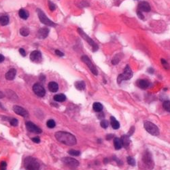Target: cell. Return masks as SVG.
Listing matches in <instances>:
<instances>
[{
    "mask_svg": "<svg viewBox=\"0 0 170 170\" xmlns=\"http://www.w3.org/2000/svg\"><path fill=\"white\" fill-rule=\"evenodd\" d=\"M55 138L63 144L68 146H74L76 144V138L74 135L66 131H58L55 133Z\"/></svg>",
    "mask_w": 170,
    "mask_h": 170,
    "instance_id": "1",
    "label": "cell"
},
{
    "mask_svg": "<svg viewBox=\"0 0 170 170\" xmlns=\"http://www.w3.org/2000/svg\"><path fill=\"white\" fill-rule=\"evenodd\" d=\"M24 167L27 170H39L40 163L34 158L28 157L24 160Z\"/></svg>",
    "mask_w": 170,
    "mask_h": 170,
    "instance_id": "2",
    "label": "cell"
},
{
    "mask_svg": "<svg viewBox=\"0 0 170 170\" xmlns=\"http://www.w3.org/2000/svg\"><path fill=\"white\" fill-rule=\"evenodd\" d=\"M133 77V72L132 70H131L129 65H127L125 67L124 72L123 74H121L118 76L117 78V83L120 84L123 82V80H130L131 78Z\"/></svg>",
    "mask_w": 170,
    "mask_h": 170,
    "instance_id": "3",
    "label": "cell"
},
{
    "mask_svg": "<svg viewBox=\"0 0 170 170\" xmlns=\"http://www.w3.org/2000/svg\"><path fill=\"white\" fill-rule=\"evenodd\" d=\"M78 33L81 35V37H82L84 40H86V41L87 42L88 44H89V45H90V46L92 47V48H93V52H96V51L98 50L99 46H98L97 44H96V43H95V42L88 36V35H86L84 31L82 30L80 28H78Z\"/></svg>",
    "mask_w": 170,
    "mask_h": 170,
    "instance_id": "4",
    "label": "cell"
},
{
    "mask_svg": "<svg viewBox=\"0 0 170 170\" xmlns=\"http://www.w3.org/2000/svg\"><path fill=\"white\" fill-rule=\"evenodd\" d=\"M144 128L147 132L150 134L155 136H157L159 135V129L156 125L151 123L150 121H146L144 123Z\"/></svg>",
    "mask_w": 170,
    "mask_h": 170,
    "instance_id": "5",
    "label": "cell"
},
{
    "mask_svg": "<svg viewBox=\"0 0 170 170\" xmlns=\"http://www.w3.org/2000/svg\"><path fill=\"white\" fill-rule=\"evenodd\" d=\"M142 161L146 166L148 168V170H152L154 167V162L153 161L152 155L148 150H146L143 154Z\"/></svg>",
    "mask_w": 170,
    "mask_h": 170,
    "instance_id": "6",
    "label": "cell"
},
{
    "mask_svg": "<svg viewBox=\"0 0 170 170\" xmlns=\"http://www.w3.org/2000/svg\"><path fill=\"white\" fill-rule=\"evenodd\" d=\"M37 13H38L39 19H40V21L43 24H44L45 25H47V26H50V27H55V26H56V24L55 23H53L52 20H50L46 16V15L44 13L42 10H40V9H37Z\"/></svg>",
    "mask_w": 170,
    "mask_h": 170,
    "instance_id": "7",
    "label": "cell"
},
{
    "mask_svg": "<svg viewBox=\"0 0 170 170\" xmlns=\"http://www.w3.org/2000/svg\"><path fill=\"white\" fill-rule=\"evenodd\" d=\"M81 60L83 61V62L85 63L86 65H87L88 68L90 69V70L91 71V72L93 73V74L95 76H97L98 72L97 68H95V66L93 64V63L91 62V61L90 60V59L86 55H84L81 57Z\"/></svg>",
    "mask_w": 170,
    "mask_h": 170,
    "instance_id": "8",
    "label": "cell"
},
{
    "mask_svg": "<svg viewBox=\"0 0 170 170\" xmlns=\"http://www.w3.org/2000/svg\"><path fill=\"white\" fill-rule=\"evenodd\" d=\"M61 161L64 164H65L68 167H70V168H76L79 165V162L73 158L64 157L63 158Z\"/></svg>",
    "mask_w": 170,
    "mask_h": 170,
    "instance_id": "9",
    "label": "cell"
},
{
    "mask_svg": "<svg viewBox=\"0 0 170 170\" xmlns=\"http://www.w3.org/2000/svg\"><path fill=\"white\" fill-rule=\"evenodd\" d=\"M25 125H26L27 129L29 132L33 133H37V134H39V133H41L42 132V129L40 127H38L37 125H35L34 123H33L31 121L26 122Z\"/></svg>",
    "mask_w": 170,
    "mask_h": 170,
    "instance_id": "10",
    "label": "cell"
},
{
    "mask_svg": "<svg viewBox=\"0 0 170 170\" xmlns=\"http://www.w3.org/2000/svg\"><path fill=\"white\" fill-rule=\"evenodd\" d=\"M33 90L35 93V95H38V97H44L46 94V90L39 83H36L33 86Z\"/></svg>",
    "mask_w": 170,
    "mask_h": 170,
    "instance_id": "11",
    "label": "cell"
},
{
    "mask_svg": "<svg viewBox=\"0 0 170 170\" xmlns=\"http://www.w3.org/2000/svg\"><path fill=\"white\" fill-rule=\"evenodd\" d=\"M13 110L16 114H18V115L23 116V117H27L29 116V113H28L27 111L25 110V108L18 106V105H14L13 107Z\"/></svg>",
    "mask_w": 170,
    "mask_h": 170,
    "instance_id": "12",
    "label": "cell"
},
{
    "mask_svg": "<svg viewBox=\"0 0 170 170\" xmlns=\"http://www.w3.org/2000/svg\"><path fill=\"white\" fill-rule=\"evenodd\" d=\"M138 10L141 12H149L151 10V7L150 4L146 1H140L138 4Z\"/></svg>",
    "mask_w": 170,
    "mask_h": 170,
    "instance_id": "13",
    "label": "cell"
},
{
    "mask_svg": "<svg viewBox=\"0 0 170 170\" xmlns=\"http://www.w3.org/2000/svg\"><path fill=\"white\" fill-rule=\"evenodd\" d=\"M49 31H50L49 29H48V28H41L37 33V37L40 39H44L48 35Z\"/></svg>",
    "mask_w": 170,
    "mask_h": 170,
    "instance_id": "14",
    "label": "cell"
},
{
    "mask_svg": "<svg viewBox=\"0 0 170 170\" xmlns=\"http://www.w3.org/2000/svg\"><path fill=\"white\" fill-rule=\"evenodd\" d=\"M31 60L34 62H39L40 59H42V55L41 53L38 50H34L30 55Z\"/></svg>",
    "mask_w": 170,
    "mask_h": 170,
    "instance_id": "15",
    "label": "cell"
},
{
    "mask_svg": "<svg viewBox=\"0 0 170 170\" xmlns=\"http://www.w3.org/2000/svg\"><path fill=\"white\" fill-rule=\"evenodd\" d=\"M136 84H137V86H138V87L140 88L141 89H144V90L148 88L149 87V86H150V83L148 80H142V79L138 80L137 81Z\"/></svg>",
    "mask_w": 170,
    "mask_h": 170,
    "instance_id": "16",
    "label": "cell"
},
{
    "mask_svg": "<svg viewBox=\"0 0 170 170\" xmlns=\"http://www.w3.org/2000/svg\"><path fill=\"white\" fill-rule=\"evenodd\" d=\"M16 74V70L15 69H10L8 72L5 74V78L8 80H12L14 79Z\"/></svg>",
    "mask_w": 170,
    "mask_h": 170,
    "instance_id": "17",
    "label": "cell"
},
{
    "mask_svg": "<svg viewBox=\"0 0 170 170\" xmlns=\"http://www.w3.org/2000/svg\"><path fill=\"white\" fill-rule=\"evenodd\" d=\"M120 140L122 142V144H123V146L125 148H127L129 146L131 143L130 138H129V136H128L127 135H123L121 138H120Z\"/></svg>",
    "mask_w": 170,
    "mask_h": 170,
    "instance_id": "18",
    "label": "cell"
},
{
    "mask_svg": "<svg viewBox=\"0 0 170 170\" xmlns=\"http://www.w3.org/2000/svg\"><path fill=\"white\" fill-rule=\"evenodd\" d=\"M48 89H49L50 92L56 93L58 90V89H59V85H58L57 83H55V82H50L48 85Z\"/></svg>",
    "mask_w": 170,
    "mask_h": 170,
    "instance_id": "19",
    "label": "cell"
},
{
    "mask_svg": "<svg viewBox=\"0 0 170 170\" xmlns=\"http://www.w3.org/2000/svg\"><path fill=\"white\" fill-rule=\"evenodd\" d=\"M110 123L114 129H118L120 127V123H118V121L114 116L110 117Z\"/></svg>",
    "mask_w": 170,
    "mask_h": 170,
    "instance_id": "20",
    "label": "cell"
},
{
    "mask_svg": "<svg viewBox=\"0 0 170 170\" xmlns=\"http://www.w3.org/2000/svg\"><path fill=\"white\" fill-rule=\"evenodd\" d=\"M114 146L116 150H120L122 148L123 144H122V142L120 138H116V137L114 138Z\"/></svg>",
    "mask_w": 170,
    "mask_h": 170,
    "instance_id": "21",
    "label": "cell"
},
{
    "mask_svg": "<svg viewBox=\"0 0 170 170\" xmlns=\"http://www.w3.org/2000/svg\"><path fill=\"white\" fill-rule=\"evenodd\" d=\"M54 99L58 102H63L66 100V96L64 94H57L54 96Z\"/></svg>",
    "mask_w": 170,
    "mask_h": 170,
    "instance_id": "22",
    "label": "cell"
},
{
    "mask_svg": "<svg viewBox=\"0 0 170 170\" xmlns=\"http://www.w3.org/2000/svg\"><path fill=\"white\" fill-rule=\"evenodd\" d=\"M75 86L78 90H85V87H86V84L84 81H78L75 83Z\"/></svg>",
    "mask_w": 170,
    "mask_h": 170,
    "instance_id": "23",
    "label": "cell"
},
{
    "mask_svg": "<svg viewBox=\"0 0 170 170\" xmlns=\"http://www.w3.org/2000/svg\"><path fill=\"white\" fill-rule=\"evenodd\" d=\"M93 108L96 112H100L103 110V105L101 103L99 102H95L93 103Z\"/></svg>",
    "mask_w": 170,
    "mask_h": 170,
    "instance_id": "24",
    "label": "cell"
},
{
    "mask_svg": "<svg viewBox=\"0 0 170 170\" xmlns=\"http://www.w3.org/2000/svg\"><path fill=\"white\" fill-rule=\"evenodd\" d=\"M18 14H19V16L24 20L27 19L29 17V13L27 10H24V9H20L18 12Z\"/></svg>",
    "mask_w": 170,
    "mask_h": 170,
    "instance_id": "25",
    "label": "cell"
},
{
    "mask_svg": "<svg viewBox=\"0 0 170 170\" xmlns=\"http://www.w3.org/2000/svg\"><path fill=\"white\" fill-rule=\"evenodd\" d=\"M9 23V18L8 16L2 15L0 16V25L2 26L8 25Z\"/></svg>",
    "mask_w": 170,
    "mask_h": 170,
    "instance_id": "26",
    "label": "cell"
},
{
    "mask_svg": "<svg viewBox=\"0 0 170 170\" xmlns=\"http://www.w3.org/2000/svg\"><path fill=\"white\" fill-rule=\"evenodd\" d=\"M20 35L23 36H27L29 34V30L27 27H23L20 29Z\"/></svg>",
    "mask_w": 170,
    "mask_h": 170,
    "instance_id": "27",
    "label": "cell"
},
{
    "mask_svg": "<svg viewBox=\"0 0 170 170\" xmlns=\"http://www.w3.org/2000/svg\"><path fill=\"white\" fill-rule=\"evenodd\" d=\"M163 107L167 112H170V101H165L163 103Z\"/></svg>",
    "mask_w": 170,
    "mask_h": 170,
    "instance_id": "28",
    "label": "cell"
},
{
    "mask_svg": "<svg viewBox=\"0 0 170 170\" xmlns=\"http://www.w3.org/2000/svg\"><path fill=\"white\" fill-rule=\"evenodd\" d=\"M46 125L48 128H50V129H53L55 127L56 125V123H55V120H53V119H50V120H48L47 121V123H46Z\"/></svg>",
    "mask_w": 170,
    "mask_h": 170,
    "instance_id": "29",
    "label": "cell"
},
{
    "mask_svg": "<svg viewBox=\"0 0 170 170\" xmlns=\"http://www.w3.org/2000/svg\"><path fill=\"white\" fill-rule=\"evenodd\" d=\"M127 159V163L129 165H130L131 166H135V161L132 157H128Z\"/></svg>",
    "mask_w": 170,
    "mask_h": 170,
    "instance_id": "30",
    "label": "cell"
},
{
    "mask_svg": "<svg viewBox=\"0 0 170 170\" xmlns=\"http://www.w3.org/2000/svg\"><path fill=\"white\" fill-rule=\"evenodd\" d=\"M68 153H69L70 155L75 156V157L80 156V151H78V150H70L69 151H68Z\"/></svg>",
    "mask_w": 170,
    "mask_h": 170,
    "instance_id": "31",
    "label": "cell"
},
{
    "mask_svg": "<svg viewBox=\"0 0 170 170\" xmlns=\"http://www.w3.org/2000/svg\"><path fill=\"white\" fill-rule=\"evenodd\" d=\"M161 63H162L163 68L166 69V70H169L170 69V65L168 64V63L167 62V61L165 60L164 59H161Z\"/></svg>",
    "mask_w": 170,
    "mask_h": 170,
    "instance_id": "32",
    "label": "cell"
},
{
    "mask_svg": "<svg viewBox=\"0 0 170 170\" xmlns=\"http://www.w3.org/2000/svg\"><path fill=\"white\" fill-rule=\"evenodd\" d=\"M100 125L101 127L103 128V129H106L108 127V125H109V123H108V120H102L101 121Z\"/></svg>",
    "mask_w": 170,
    "mask_h": 170,
    "instance_id": "33",
    "label": "cell"
},
{
    "mask_svg": "<svg viewBox=\"0 0 170 170\" xmlns=\"http://www.w3.org/2000/svg\"><path fill=\"white\" fill-rule=\"evenodd\" d=\"M10 125H12V126H13V127H16L18 125V121L17 119H16V118H12V119L10 120Z\"/></svg>",
    "mask_w": 170,
    "mask_h": 170,
    "instance_id": "34",
    "label": "cell"
},
{
    "mask_svg": "<svg viewBox=\"0 0 170 170\" xmlns=\"http://www.w3.org/2000/svg\"><path fill=\"white\" fill-rule=\"evenodd\" d=\"M119 62H120V58L118 57H115L114 58H113V59L112 60V63L114 65H117Z\"/></svg>",
    "mask_w": 170,
    "mask_h": 170,
    "instance_id": "35",
    "label": "cell"
},
{
    "mask_svg": "<svg viewBox=\"0 0 170 170\" xmlns=\"http://www.w3.org/2000/svg\"><path fill=\"white\" fill-rule=\"evenodd\" d=\"M48 7H49V9L51 11H54L55 10V8H56V6H55V4L50 1H48Z\"/></svg>",
    "mask_w": 170,
    "mask_h": 170,
    "instance_id": "36",
    "label": "cell"
},
{
    "mask_svg": "<svg viewBox=\"0 0 170 170\" xmlns=\"http://www.w3.org/2000/svg\"><path fill=\"white\" fill-rule=\"evenodd\" d=\"M134 131H135V127H134V126H131L130 128V129H129V132H128L127 133L128 136H129V137L131 136V135L133 134Z\"/></svg>",
    "mask_w": 170,
    "mask_h": 170,
    "instance_id": "37",
    "label": "cell"
},
{
    "mask_svg": "<svg viewBox=\"0 0 170 170\" xmlns=\"http://www.w3.org/2000/svg\"><path fill=\"white\" fill-rule=\"evenodd\" d=\"M6 167H7V163L5 161H2L0 163V169H1V170H5Z\"/></svg>",
    "mask_w": 170,
    "mask_h": 170,
    "instance_id": "38",
    "label": "cell"
},
{
    "mask_svg": "<svg viewBox=\"0 0 170 170\" xmlns=\"http://www.w3.org/2000/svg\"><path fill=\"white\" fill-rule=\"evenodd\" d=\"M137 15H138V18H140L141 20H144V16L143 15L142 12H141L140 10H138V11H137Z\"/></svg>",
    "mask_w": 170,
    "mask_h": 170,
    "instance_id": "39",
    "label": "cell"
},
{
    "mask_svg": "<svg viewBox=\"0 0 170 170\" xmlns=\"http://www.w3.org/2000/svg\"><path fill=\"white\" fill-rule=\"evenodd\" d=\"M31 140H32L33 142L37 143V144L40 142V139L39 137H34V138H32Z\"/></svg>",
    "mask_w": 170,
    "mask_h": 170,
    "instance_id": "40",
    "label": "cell"
},
{
    "mask_svg": "<svg viewBox=\"0 0 170 170\" xmlns=\"http://www.w3.org/2000/svg\"><path fill=\"white\" fill-rule=\"evenodd\" d=\"M55 54L57 55H58L59 57H63V56H64V53H62V52H61L60 50H55Z\"/></svg>",
    "mask_w": 170,
    "mask_h": 170,
    "instance_id": "41",
    "label": "cell"
},
{
    "mask_svg": "<svg viewBox=\"0 0 170 170\" xmlns=\"http://www.w3.org/2000/svg\"><path fill=\"white\" fill-rule=\"evenodd\" d=\"M19 53H20V54L22 56H23V57H25L26 56V52H25V50L23 49V48H20L19 49Z\"/></svg>",
    "mask_w": 170,
    "mask_h": 170,
    "instance_id": "42",
    "label": "cell"
},
{
    "mask_svg": "<svg viewBox=\"0 0 170 170\" xmlns=\"http://www.w3.org/2000/svg\"><path fill=\"white\" fill-rule=\"evenodd\" d=\"M113 138H114V135H112V134H109V135H106V140H110L111 139H112Z\"/></svg>",
    "mask_w": 170,
    "mask_h": 170,
    "instance_id": "43",
    "label": "cell"
},
{
    "mask_svg": "<svg viewBox=\"0 0 170 170\" xmlns=\"http://www.w3.org/2000/svg\"><path fill=\"white\" fill-rule=\"evenodd\" d=\"M148 72H149L150 74H153L154 73V69L152 68H150L148 69Z\"/></svg>",
    "mask_w": 170,
    "mask_h": 170,
    "instance_id": "44",
    "label": "cell"
},
{
    "mask_svg": "<svg viewBox=\"0 0 170 170\" xmlns=\"http://www.w3.org/2000/svg\"><path fill=\"white\" fill-rule=\"evenodd\" d=\"M3 61H4V57L2 55L0 54V63L3 62Z\"/></svg>",
    "mask_w": 170,
    "mask_h": 170,
    "instance_id": "45",
    "label": "cell"
},
{
    "mask_svg": "<svg viewBox=\"0 0 170 170\" xmlns=\"http://www.w3.org/2000/svg\"><path fill=\"white\" fill-rule=\"evenodd\" d=\"M4 94L1 92V91H0V99H1V98H3L4 97Z\"/></svg>",
    "mask_w": 170,
    "mask_h": 170,
    "instance_id": "46",
    "label": "cell"
},
{
    "mask_svg": "<svg viewBox=\"0 0 170 170\" xmlns=\"http://www.w3.org/2000/svg\"><path fill=\"white\" fill-rule=\"evenodd\" d=\"M104 163H107L108 162V159H104V161H103Z\"/></svg>",
    "mask_w": 170,
    "mask_h": 170,
    "instance_id": "47",
    "label": "cell"
}]
</instances>
